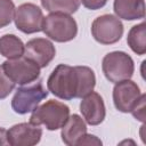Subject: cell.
I'll list each match as a JSON object with an SVG mask.
<instances>
[{"instance_id":"cell-4","label":"cell","mask_w":146,"mask_h":146,"mask_svg":"<svg viewBox=\"0 0 146 146\" xmlns=\"http://www.w3.org/2000/svg\"><path fill=\"white\" fill-rule=\"evenodd\" d=\"M102 70L105 78L113 83L130 79L135 72V64L131 56L124 51H112L104 56Z\"/></svg>"},{"instance_id":"cell-7","label":"cell","mask_w":146,"mask_h":146,"mask_svg":"<svg viewBox=\"0 0 146 146\" xmlns=\"http://www.w3.org/2000/svg\"><path fill=\"white\" fill-rule=\"evenodd\" d=\"M94 39L102 44H113L123 35V24L114 15L105 14L98 16L91 24Z\"/></svg>"},{"instance_id":"cell-3","label":"cell","mask_w":146,"mask_h":146,"mask_svg":"<svg viewBox=\"0 0 146 146\" xmlns=\"http://www.w3.org/2000/svg\"><path fill=\"white\" fill-rule=\"evenodd\" d=\"M42 31L56 42H68L76 36L78 24L68 14L50 13L44 17Z\"/></svg>"},{"instance_id":"cell-9","label":"cell","mask_w":146,"mask_h":146,"mask_svg":"<svg viewBox=\"0 0 146 146\" xmlns=\"http://www.w3.org/2000/svg\"><path fill=\"white\" fill-rule=\"evenodd\" d=\"M140 95V89L135 81L130 79L119 81L113 88L114 106L122 113H129L138 102Z\"/></svg>"},{"instance_id":"cell-17","label":"cell","mask_w":146,"mask_h":146,"mask_svg":"<svg viewBox=\"0 0 146 146\" xmlns=\"http://www.w3.org/2000/svg\"><path fill=\"white\" fill-rule=\"evenodd\" d=\"M42 7L49 13L73 14L80 7V0H40Z\"/></svg>"},{"instance_id":"cell-6","label":"cell","mask_w":146,"mask_h":146,"mask_svg":"<svg viewBox=\"0 0 146 146\" xmlns=\"http://www.w3.org/2000/svg\"><path fill=\"white\" fill-rule=\"evenodd\" d=\"M48 96V90L43 87L41 81L30 86H22L17 88L13 99L11 107L18 114H27L32 112L40 103Z\"/></svg>"},{"instance_id":"cell-19","label":"cell","mask_w":146,"mask_h":146,"mask_svg":"<svg viewBox=\"0 0 146 146\" xmlns=\"http://www.w3.org/2000/svg\"><path fill=\"white\" fill-rule=\"evenodd\" d=\"M15 89V82H13L3 72L0 65V99L9 96V94Z\"/></svg>"},{"instance_id":"cell-16","label":"cell","mask_w":146,"mask_h":146,"mask_svg":"<svg viewBox=\"0 0 146 146\" xmlns=\"http://www.w3.org/2000/svg\"><path fill=\"white\" fill-rule=\"evenodd\" d=\"M127 43L130 49L137 55L146 52V24L143 22L130 29L127 36Z\"/></svg>"},{"instance_id":"cell-15","label":"cell","mask_w":146,"mask_h":146,"mask_svg":"<svg viewBox=\"0 0 146 146\" xmlns=\"http://www.w3.org/2000/svg\"><path fill=\"white\" fill-rule=\"evenodd\" d=\"M25 44L15 34H3L0 36V55L8 59H15L24 55Z\"/></svg>"},{"instance_id":"cell-14","label":"cell","mask_w":146,"mask_h":146,"mask_svg":"<svg viewBox=\"0 0 146 146\" xmlns=\"http://www.w3.org/2000/svg\"><path fill=\"white\" fill-rule=\"evenodd\" d=\"M113 9L117 18L125 21L143 19L145 17L144 0H114Z\"/></svg>"},{"instance_id":"cell-22","label":"cell","mask_w":146,"mask_h":146,"mask_svg":"<svg viewBox=\"0 0 146 146\" xmlns=\"http://www.w3.org/2000/svg\"><path fill=\"white\" fill-rule=\"evenodd\" d=\"M102 144H103L102 140L98 139L96 136L86 133V135H83V137L79 140V143H78L76 146H82V145H102Z\"/></svg>"},{"instance_id":"cell-11","label":"cell","mask_w":146,"mask_h":146,"mask_svg":"<svg viewBox=\"0 0 146 146\" xmlns=\"http://www.w3.org/2000/svg\"><path fill=\"white\" fill-rule=\"evenodd\" d=\"M55 55L56 48L50 40L46 38H34L25 44L23 56L33 60L40 68H42L49 65V63L55 58Z\"/></svg>"},{"instance_id":"cell-10","label":"cell","mask_w":146,"mask_h":146,"mask_svg":"<svg viewBox=\"0 0 146 146\" xmlns=\"http://www.w3.org/2000/svg\"><path fill=\"white\" fill-rule=\"evenodd\" d=\"M42 137V129L40 125L31 122H22L13 125L7 130L8 145L11 146H33L39 144Z\"/></svg>"},{"instance_id":"cell-1","label":"cell","mask_w":146,"mask_h":146,"mask_svg":"<svg viewBox=\"0 0 146 146\" xmlns=\"http://www.w3.org/2000/svg\"><path fill=\"white\" fill-rule=\"evenodd\" d=\"M96 86L94 71L88 66L57 65L47 80V88L54 96L63 100L82 98Z\"/></svg>"},{"instance_id":"cell-23","label":"cell","mask_w":146,"mask_h":146,"mask_svg":"<svg viewBox=\"0 0 146 146\" xmlns=\"http://www.w3.org/2000/svg\"><path fill=\"white\" fill-rule=\"evenodd\" d=\"M2 145H8L7 140V130L2 127H0V146Z\"/></svg>"},{"instance_id":"cell-12","label":"cell","mask_w":146,"mask_h":146,"mask_svg":"<svg viewBox=\"0 0 146 146\" xmlns=\"http://www.w3.org/2000/svg\"><path fill=\"white\" fill-rule=\"evenodd\" d=\"M80 112L88 124H100L106 116V108L103 97L94 90L87 94L82 97V100L80 103Z\"/></svg>"},{"instance_id":"cell-2","label":"cell","mask_w":146,"mask_h":146,"mask_svg":"<svg viewBox=\"0 0 146 146\" xmlns=\"http://www.w3.org/2000/svg\"><path fill=\"white\" fill-rule=\"evenodd\" d=\"M70 116V107L58 100L50 99L36 106L30 116V122L35 125L43 124L48 130L60 129Z\"/></svg>"},{"instance_id":"cell-20","label":"cell","mask_w":146,"mask_h":146,"mask_svg":"<svg viewBox=\"0 0 146 146\" xmlns=\"http://www.w3.org/2000/svg\"><path fill=\"white\" fill-rule=\"evenodd\" d=\"M145 99H146V95L141 94L138 102L136 103V105L133 106V108L130 112L137 120H139L141 122H145Z\"/></svg>"},{"instance_id":"cell-18","label":"cell","mask_w":146,"mask_h":146,"mask_svg":"<svg viewBox=\"0 0 146 146\" xmlns=\"http://www.w3.org/2000/svg\"><path fill=\"white\" fill-rule=\"evenodd\" d=\"M15 5L13 0H0V29L9 25L14 19Z\"/></svg>"},{"instance_id":"cell-21","label":"cell","mask_w":146,"mask_h":146,"mask_svg":"<svg viewBox=\"0 0 146 146\" xmlns=\"http://www.w3.org/2000/svg\"><path fill=\"white\" fill-rule=\"evenodd\" d=\"M107 1L108 0H81L82 5L90 10H97L103 8L107 3Z\"/></svg>"},{"instance_id":"cell-8","label":"cell","mask_w":146,"mask_h":146,"mask_svg":"<svg viewBox=\"0 0 146 146\" xmlns=\"http://www.w3.org/2000/svg\"><path fill=\"white\" fill-rule=\"evenodd\" d=\"M44 16L39 6L26 2L15 8L14 22L16 27L26 34H32L42 31Z\"/></svg>"},{"instance_id":"cell-13","label":"cell","mask_w":146,"mask_h":146,"mask_svg":"<svg viewBox=\"0 0 146 146\" xmlns=\"http://www.w3.org/2000/svg\"><path fill=\"white\" fill-rule=\"evenodd\" d=\"M87 133L86 121L78 114L70 115L65 124L62 127L60 137L65 145L76 146L79 140Z\"/></svg>"},{"instance_id":"cell-5","label":"cell","mask_w":146,"mask_h":146,"mask_svg":"<svg viewBox=\"0 0 146 146\" xmlns=\"http://www.w3.org/2000/svg\"><path fill=\"white\" fill-rule=\"evenodd\" d=\"M1 67L6 75L15 82V84L17 83L19 86L32 83L40 76L39 65L25 56L15 59H7L1 64Z\"/></svg>"}]
</instances>
